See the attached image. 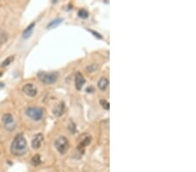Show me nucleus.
Listing matches in <instances>:
<instances>
[{"label":"nucleus","mask_w":196,"mask_h":172,"mask_svg":"<svg viewBox=\"0 0 196 172\" xmlns=\"http://www.w3.org/2000/svg\"><path fill=\"white\" fill-rule=\"evenodd\" d=\"M85 79L84 76L80 72H78L75 76V87H76V89L80 91L85 84Z\"/></svg>","instance_id":"nucleus-8"},{"label":"nucleus","mask_w":196,"mask_h":172,"mask_svg":"<svg viewBox=\"0 0 196 172\" xmlns=\"http://www.w3.org/2000/svg\"><path fill=\"white\" fill-rule=\"evenodd\" d=\"M14 60V57L13 56H10V57H7L6 59H5L4 62L1 63V67H6L8 66L10 63H11V62Z\"/></svg>","instance_id":"nucleus-15"},{"label":"nucleus","mask_w":196,"mask_h":172,"mask_svg":"<svg viewBox=\"0 0 196 172\" xmlns=\"http://www.w3.org/2000/svg\"><path fill=\"white\" fill-rule=\"evenodd\" d=\"M78 17H79V18H87L89 16V13L87 10H84V9H81L78 10Z\"/></svg>","instance_id":"nucleus-14"},{"label":"nucleus","mask_w":196,"mask_h":172,"mask_svg":"<svg viewBox=\"0 0 196 172\" xmlns=\"http://www.w3.org/2000/svg\"><path fill=\"white\" fill-rule=\"evenodd\" d=\"M27 150V143L23 134H18L10 145V152L16 157L25 155Z\"/></svg>","instance_id":"nucleus-1"},{"label":"nucleus","mask_w":196,"mask_h":172,"mask_svg":"<svg viewBox=\"0 0 196 172\" xmlns=\"http://www.w3.org/2000/svg\"><path fill=\"white\" fill-rule=\"evenodd\" d=\"M22 90H23L25 94L29 96H31V97H34L38 94V90H37L36 86L32 84H26L23 86Z\"/></svg>","instance_id":"nucleus-6"},{"label":"nucleus","mask_w":196,"mask_h":172,"mask_svg":"<svg viewBox=\"0 0 196 172\" xmlns=\"http://www.w3.org/2000/svg\"><path fill=\"white\" fill-rule=\"evenodd\" d=\"M38 77L44 84H52L58 81L59 75L58 72H39Z\"/></svg>","instance_id":"nucleus-2"},{"label":"nucleus","mask_w":196,"mask_h":172,"mask_svg":"<svg viewBox=\"0 0 196 172\" xmlns=\"http://www.w3.org/2000/svg\"><path fill=\"white\" fill-rule=\"evenodd\" d=\"M41 162V159H40V156L39 155H36L33 158H31V163L34 166H38Z\"/></svg>","instance_id":"nucleus-13"},{"label":"nucleus","mask_w":196,"mask_h":172,"mask_svg":"<svg viewBox=\"0 0 196 172\" xmlns=\"http://www.w3.org/2000/svg\"><path fill=\"white\" fill-rule=\"evenodd\" d=\"M109 85V81L106 77H101L98 82V87L100 91H106Z\"/></svg>","instance_id":"nucleus-9"},{"label":"nucleus","mask_w":196,"mask_h":172,"mask_svg":"<svg viewBox=\"0 0 196 172\" xmlns=\"http://www.w3.org/2000/svg\"><path fill=\"white\" fill-rule=\"evenodd\" d=\"M89 31L91 32V33H93L96 38H102V36L100 35L99 33H98V32H96V31H92V30H88Z\"/></svg>","instance_id":"nucleus-17"},{"label":"nucleus","mask_w":196,"mask_h":172,"mask_svg":"<svg viewBox=\"0 0 196 172\" xmlns=\"http://www.w3.org/2000/svg\"><path fill=\"white\" fill-rule=\"evenodd\" d=\"M35 24H36L35 23H31L27 28L25 29V31H24V32H23V38L26 39V38H29L31 36L32 31H33V29L35 27Z\"/></svg>","instance_id":"nucleus-10"},{"label":"nucleus","mask_w":196,"mask_h":172,"mask_svg":"<svg viewBox=\"0 0 196 172\" xmlns=\"http://www.w3.org/2000/svg\"><path fill=\"white\" fill-rule=\"evenodd\" d=\"M100 104H101L102 107L105 110H109L110 109V104H109V103L106 100H100Z\"/></svg>","instance_id":"nucleus-16"},{"label":"nucleus","mask_w":196,"mask_h":172,"mask_svg":"<svg viewBox=\"0 0 196 172\" xmlns=\"http://www.w3.org/2000/svg\"><path fill=\"white\" fill-rule=\"evenodd\" d=\"M2 122H3V124L5 126V128L10 131H12L14 130L15 127H16V124H15V120L12 117V115L9 114H5L2 117Z\"/></svg>","instance_id":"nucleus-5"},{"label":"nucleus","mask_w":196,"mask_h":172,"mask_svg":"<svg viewBox=\"0 0 196 172\" xmlns=\"http://www.w3.org/2000/svg\"><path fill=\"white\" fill-rule=\"evenodd\" d=\"M2 37H3V36H2V32H1V31H0V38H2Z\"/></svg>","instance_id":"nucleus-18"},{"label":"nucleus","mask_w":196,"mask_h":172,"mask_svg":"<svg viewBox=\"0 0 196 172\" xmlns=\"http://www.w3.org/2000/svg\"><path fill=\"white\" fill-rule=\"evenodd\" d=\"M65 111V104L63 102H61L59 105H57L55 108L53 109V114L56 115V116H61V115L64 113Z\"/></svg>","instance_id":"nucleus-11"},{"label":"nucleus","mask_w":196,"mask_h":172,"mask_svg":"<svg viewBox=\"0 0 196 172\" xmlns=\"http://www.w3.org/2000/svg\"><path fill=\"white\" fill-rule=\"evenodd\" d=\"M62 21H63V18H56L52 20V21H51L49 24H47V29H53L55 27H57V26H59V24L62 23Z\"/></svg>","instance_id":"nucleus-12"},{"label":"nucleus","mask_w":196,"mask_h":172,"mask_svg":"<svg viewBox=\"0 0 196 172\" xmlns=\"http://www.w3.org/2000/svg\"><path fill=\"white\" fill-rule=\"evenodd\" d=\"M43 139H44V137L41 133L37 134L35 135L34 137L31 141V146L32 148L35 149H38L40 148L41 144H42V142H43Z\"/></svg>","instance_id":"nucleus-7"},{"label":"nucleus","mask_w":196,"mask_h":172,"mask_svg":"<svg viewBox=\"0 0 196 172\" xmlns=\"http://www.w3.org/2000/svg\"><path fill=\"white\" fill-rule=\"evenodd\" d=\"M54 145L60 154H65L69 147L68 140L65 137H60L55 141Z\"/></svg>","instance_id":"nucleus-4"},{"label":"nucleus","mask_w":196,"mask_h":172,"mask_svg":"<svg viewBox=\"0 0 196 172\" xmlns=\"http://www.w3.org/2000/svg\"><path fill=\"white\" fill-rule=\"evenodd\" d=\"M26 115L29 117L30 118L35 120V121H40L43 118L44 116V110L41 108H37V107H30L25 111Z\"/></svg>","instance_id":"nucleus-3"}]
</instances>
